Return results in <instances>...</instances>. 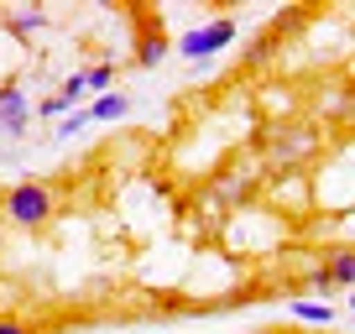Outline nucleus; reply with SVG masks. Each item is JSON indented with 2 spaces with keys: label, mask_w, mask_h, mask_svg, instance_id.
I'll return each instance as SVG.
<instances>
[{
  "label": "nucleus",
  "mask_w": 355,
  "mask_h": 334,
  "mask_svg": "<svg viewBox=\"0 0 355 334\" xmlns=\"http://www.w3.org/2000/svg\"><path fill=\"white\" fill-rule=\"evenodd\" d=\"M319 146H324V136H319V125H309V121L266 125V136H261L266 167H282V173H293V167L313 162V157H319Z\"/></svg>",
  "instance_id": "1"
},
{
  "label": "nucleus",
  "mask_w": 355,
  "mask_h": 334,
  "mask_svg": "<svg viewBox=\"0 0 355 334\" xmlns=\"http://www.w3.org/2000/svg\"><path fill=\"white\" fill-rule=\"evenodd\" d=\"M0 214L16 225V230H42L53 220V188L47 183H16L6 199H0Z\"/></svg>",
  "instance_id": "2"
},
{
  "label": "nucleus",
  "mask_w": 355,
  "mask_h": 334,
  "mask_svg": "<svg viewBox=\"0 0 355 334\" xmlns=\"http://www.w3.org/2000/svg\"><path fill=\"white\" fill-rule=\"evenodd\" d=\"M230 42H235V21H230V16H214V21L193 26V32L183 37L178 47H183V53H189L193 63H199V58H214L220 47H230Z\"/></svg>",
  "instance_id": "3"
},
{
  "label": "nucleus",
  "mask_w": 355,
  "mask_h": 334,
  "mask_svg": "<svg viewBox=\"0 0 355 334\" xmlns=\"http://www.w3.org/2000/svg\"><path fill=\"white\" fill-rule=\"evenodd\" d=\"M256 183H261V167H230V173H220V178L209 183V193H214V199H225V204H241Z\"/></svg>",
  "instance_id": "4"
},
{
  "label": "nucleus",
  "mask_w": 355,
  "mask_h": 334,
  "mask_svg": "<svg viewBox=\"0 0 355 334\" xmlns=\"http://www.w3.org/2000/svg\"><path fill=\"white\" fill-rule=\"evenodd\" d=\"M26 121H32V105H26V94L16 89V84H6V89H0V136H21Z\"/></svg>",
  "instance_id": "5"
},
{
  "label": "nucleus",
  "mask_w": 355,
  "mask_h": 334,
  "mask_svg": "<svg viewBox=\"0 0 355 334\" xmlns=\"http://www.w3.org/2000/svg\"><path fill=\"white\" fill-rule=\"evenodd\" d=\"M324 277L334 288H355V245H334L329 256H324Z\"/></svg>",
  "instance_id": "6"
},
{
  "label": "nucleus",
  "mask_w": 355,
  "mask_h": 334,
  "mask_svg": "<svg viewBox=\"0 0 355 334\" xmlns=\"http://www.w3.org/2000/svg\"><path fill=\"white\" fill-rule=\"evenodd\" d=\"M288 313L298 324H319V329H329V324H334V308H329V303H313V298H293Z\"/></svg>",
  "instance_id": "7"
},
{
  "label": "nucleus",
  "mask_w": 355,
  "mask_h": 334,
  "mask_svg": "<svg viewBox=\"0 0 355 334\" xmlns=\"http://www.w3.org/2000/svg\"><path fill=\"white\" fill-rule=\"evenodd\" d=\"M125 110H131V100H125V94H100V100H94V110H89V121H121Z\"/></svg>",
  "instance_id": "8"
},
{
  "label": "nucleus",
  "mask_w": 355,
  "mask_h": 334,
  "mask_svg": "<svg viewBox=\"0 0 355 334\" xmlns=\"http://www.w3.org/2000/svg\"><path fill=\"white\" fill-rule=\"evenodd\" d=\"M84 94H89V78H84V73H68V78H63V89H58V105H63V110H73Z\"/></svg>",
  "instance_id": "9"
},
{
  "label": "nucleus",
  "mask_w": 355,
  "mask_h": 334,
  "mask_svg": "<svg viewBox=\"0 0 355 334\" xmlns=\"http://www.w3.org/2000/svg\"><path fill=\"white\" fill-rule=\"evenodd\" d=\"M162 53H167V42H162V32H157V37H141V53H136V58L152 68V63H162Z\"/></svg>",
  "instance_id": "10"
},
{
  "label": "nucleus",
  "mask_w": 355,
  "mask_h": 334,
  "mask_svg": "<svg viewBox=\"0 0 355 334\" xmlns=\"http://www.w3.org/2000/svg\"><path fill=\"white\" fill-rule=\"evenodd\" d=\"M84 78H89V89H110L115 68H110V63H94V68H84Z\"/></svg>",
  "instance_id": "11"
},
{
  "label": "nucleus",
  "mask_w": 355,
  "mask_h": 334,
  "mask_svg": "<svg viewBox=\"0 0 355 334\" xmlns=\"http://www.w3.org/2000/svg\"><path fill=\"white\" fill-rule=\"evenodd\" d=\"M84 125H89V110H73V115L58 121V136H73V131H84Z\"/></svg>",
  "instance_id": "12"
},
{
  "label": "nucleus",
  "mask_w": 355,
  "mask_h": 334,
  "mask_svg": "<svg viewBox=\"0 0 355 334\" xmlns=\"http://www.w3.org/2000/svg\"><path fill=\"white\" fill-rule=\"evenodd\" d=\"M11 26H16V32H37V26H42V11H21V16H11Z\"/></svg>",
  "instance_id": "13"
},
{
  "label": "nucleus",
  "mask_w": 355,
  "mask_h": 334,
  "mask_svg": "<svg viewBox=\"0 0 355 334\" xmlns=\"http://www.w3.org/2000/svg\"><path fill=\"white\" fill-rule=\"evenodd\" d=\"M303 288H309V292H334V282L324 277V267H319V272H309V282H303Z\"/></svg>",
  "instance_id": "14"
},
{
  "label": "nucleus",
  "mask_w": 355,
  "mask_h": 334,
  "mask_svg": "<svg viewBox=\"0 0 355 334\" xmlns=\"http://www.w3.org/2000/svg\"><path fill=\"white\" fill-rule=\"evenodd\" d=\"M0 334H32V329H26L21 319H0Z\"/></svg>",
  "instance_id": "15"
},
{
  "label": "nucleus",
  "mask_w": 355,
  "mask_h": 334,
  "mask_svg": "<svg viewBox=\"0 0 355 334\" xmlns=\"http://www.w3.org/2000/svg\"><path fill=\"white\" fill-rule=\"evenodd\" d=\"M345 115H350V121H355V94H350V100H345Z\"/></svg>",
  "instance_id": "16"
},
{
  "label": "nucleus",
  "mask_w": 355,
  "mask_h": 334,
  "mask_svg": "<svg viewBox=\"0 0 355 334\" xmlns=\"http://www.w3.org/2000/svg\"><path fill=\"white\" fill-rule=\"evenodd\" d=\"M261 334H266V329H261Z\"/></svg>",
  "instance_id": "17"
}]
</instances>
